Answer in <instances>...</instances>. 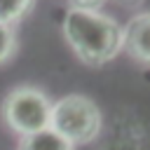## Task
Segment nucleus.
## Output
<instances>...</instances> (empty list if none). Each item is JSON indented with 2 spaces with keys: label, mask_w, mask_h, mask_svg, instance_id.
<instances>
[{
  "label": "nucleus",
  "mask_w": 150,
  "mask_h": 150,
  "mask_svg": "<svg viewBox=\"0 0 150 150\" xmlns=\"http://www.w3.org/2000/svg\"><path fill=\"white\" fill-rule=\"evenodd\" d=\"M19 150H75L73 143H68L63 136H59L52 129H42L30 136H21Z\"/></svg>",
  "instance_id": "423d86ee"
},
{
  "label": "nucleus",
  "mask_w": 150,
  "mask_h": 150,
  "mask_svg": "<svg viewBox=\"0 0 150 150\" xmlns=\"http://www.w3.org/2000/svg\"><path fill=\"white\" fill-rule=\"evenodd\" d=\"M120 2H127V5H136V2H141V0H120Z\"/></svg>",
  "instance_id": "9d476101"
},
{
  "label": "nucleus",
  "mask_w": 150,
  "mask_h": 150,
  "mask_svg": "<svg viewBox=\"0 0 150 150\" xmlns=\"http://www.w3.org/2000/svg\"><path fill=\"white\" fill-rule=\"evenodd\" d=\"M49 115L52 101L35 87H16L2 103L5 124L19 136H30L49 129Z\"/></svg>",
  "instance_id": "7ed1b4c3"
},
{
  "label": "nucleus",
  "mask_w": 150,
  "mask_h": 150,
  "mask_svg": "<svg viewBox=\"0 0 150 150\" xmlns=\"http://www.w3.org/2000/svg\"><path fill=\"white\" fill-rule=\"evenodd\" d=\"M105 0H70V7L73 9H91V12H98V7Z\"/></svg>",
  "instance_id": "1a4fd4ad"
},
{
  "label": "nucleus",
  "mask_w": 150,
  "mask_h": 150,
  "mask_svg": "<svg viewBox=\"0 0 150 150\" xmlns=\"http://www.w3.org/2000/svg\"><path fill=\"white\" fill-rule=\"evenodd\" d=\"M136 63L150 66V12H141L131 16L124 26V47H122Z\"/></svg>",
  "instance_id": "39448f33"
},
{
  "label": "nucleus",
  "mask_w": 150,
  "mask_h": 150,
  "mask_svg": "<svg viewBox=\"0 0 150 150\" xmlns=\"http://www.w3.org/2000/svg\"><path fill=\"white\" fill-rule=\"evenodd\" d=\"M30 7H33V0H0V21L12 26V23H16Z\"/></svg>",
  "instance_id": "0eeeda50"
},
{
  "label": "nucleus",
  "mask_w": 150,
  "mask_h": 150,
  "mask_svg": "<svg viewBox=\"0 0 150 150\" xmlns=\"http://www.w3.org/2000/svg\"><path fill=\"white\" fill-rule=\"evenodd\" d=\"M63 35L80 61L103 66L112 61L124 47V28L103 12L68 9L63 19Z\"/></svg>",
  "instance_id": "f257e3e1"
},
{
  "label": "nucleus",
  "mask_w": 150,
  "mask_h": 150,
  "mask_svg": "<svg viewBox=\"0 0 150 150\" xmlns=\"http://www.w3.org/2000/svg\"><path fill=\"white\" fill-rule=\"evenodd\" d=\"M16 52V35H14V28L9 23H2L0 21V63L9 61Z\"/></svg>",
  "instance_id": "6e6552de"
},
{
  "label": "nucleus",
  "mask_w": 150,
  "mask_h": 150,
  "mask_svg": "<svg viewBox=\"0 0 150 150\" xmlns=\"http://www.w3.org/2000/svg\"><path fill=\"white\" fill-rule=\"evenodd\" d=\"M49 129L73 145H84L101 134L103 115L91 98L82 94H68L56 103H52Z\"/></svg>",
  "instance_id": "f03ea898"
},
{
  "label": "nucleus",
  "mask_w": 150,
  "mask_h": 150,
  "mask_svg": "<svg viewBox=\"0 0 150 150\" xmlns=\"http://www.w3.org/2000/svg\"><path fill=\"white\" fill-rule=\"evenodd\" d=\"M98 150H148V131L138 115L131 110H120L105 129Z\"/></svg>",
  "instance_id": "20e7f679"
}]
</instances>
